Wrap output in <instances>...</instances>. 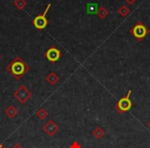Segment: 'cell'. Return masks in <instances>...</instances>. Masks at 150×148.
Returning a JSON list of instances; mask_svg holds the SVG:
<instances>
[{
    "mask_svg": "<svg viewBox=\"0 0 150 148\" xmlns=\"http://www.w3.org/2000/svg\"><path fill=\"white\" fill-rule=\"evenodd\" d=\"M29 70L30 66L21 57H16L6 66V71L17 80H20L24 75H26Z\"/></svg>",
    "mask_w": 150,
    "mask_h": 148,
    "instance_id": "6da1fadb",
    "label": "cell"
},
{
    "mask_svg": "<svg viewBox=\"0 0 150 148\" xmlns=\"http://www.w3.org/2000/svg\"><path fill=\"white\" fill-rule=\"evenodd\" d=\"M131 95H132V91L129 90L127 91V96L120 98L118 101L116 102V104L114 105V109L120 114L123 113H127L133 108V101L131 100Z\"/></svg>",
    "mask_w": 150,
    "mask_h": 148,
    "instance_id": "7a4b0ae2",
    "label": "cell"
},
{
    "mask_svg": "<svg viewBox=\"0 0 150 148\" xmlns=\"http://www.w3.org/2000/svg\"><path fill=\"white\" fill-rule=\"evenodd\" d=\"M13 97L21 104H26L31 99L32 93L26 86H20L13 93Z\"/></svg>",
    "mask_w": 150,
    "mask_h": 148,
    "instance_id": "3957f363",
    "label": "cell"
},
{
    "mask_svg": "<svg viewBox=\"0 0 150 148\" xmlns=\"http://www.w3.org/2000/svg\"><path fill=\"white\" fill-rule=\"evenodd\" d=\"M129 32H131V34L136 39L141 41L149 34V29L143 23H140L139 22V23H137L136 25L133 26V28H132Z\"/></svg>",
    "mask_w": 150,
    "mask_h": 148,
    "instance_id": "277c9868",
    "label": "cell"
},
{
    "mask_svg": "<svg viewBox=\"0 0 150 148\" xmlns=\"http://www.w3.org/2000/svg\"><path fill=\"white\" fill-rule=\"evenodd\" d=\"M50 6H52V4H50V3H48L47 6H46V8H45V11H44V13H41V15H38L37 17H35L33 19L32 24H33V26L36 28V29L43 30L44 28L47 26L48 21H47V19H46V13H47L48 9L50 8Z\"/></svg>",
    "mask_w": 150,
    "mask_h": 148,
    "instance_id": "5b68a950",
    "label": "cell"
},
{
    "mask_svg": "<svg viewBox=\"0 0 150 148\" xmlns=\"http://www.w3.org/2000/svg\"><path fill=\"white\" fill-rule=\"evenodd\" d=\"M42 131L48 136V137H54L59 131H60V127L59 125L52 119H48L42 127Z\"/></svg>",
    "mask_w": 150,
    "mask_h": 148,
    "instance_id": "8992f818",
    "label": "cell"
},
{
    "mask_svg": "<svg viewBox=\"0 0 150 148\" xmlns=\"http://www.w3.org/2000/svg\"><path fill=\"white\" fill-rule=\"evenodd\" d=\"M44 56H45V58L47 59L50 63H56L61 59L62 52H61V50H59L58 47H56V46H50V47L44 52Z\"/></svg>",
    "mask_w": 150,
    "mask_h": 148,
    "instance_id": "52a82bcc",
    "label": "cell"
},
{
    "mask_svg": "<svg viewBox=\"0 0 150 148\" xmlns=\"http://www.w3.org/2000/svg\"><path fill=\"white\" fill-rule=\"evenodd\" d=\"M45 80L50 86H56L59 82V80H60V76L54 71H50L47 75L45 76Z\"/></svg>",
    "mask_w": 150,
    "mask_h": 148,
    "instance_id": "ba28073f",
    "label": "cell"
},
{
    "mask_svg": "<svg viewBox=\"0 0 150 148\" xmlns=\"http://www.w3.org/2000/svg\"><path fill=\"white\" fill-rule=\"evenodd\" d=\"M4 114L8 117L9 119H13L18 114H19V110L17 107H15L13 105H9L4 109Z\"/></svg>",
    "mask_w": 150,
    "mask_h": 148,
    "instance_id": "9c48e42d",
    "label": "cell"
},
{
    "mask_svg": "<svg viewBox=\"0 0 150 148\" xmlns=\"http://www.w3.org/2000/svg\"><path fill=\"white\" fill-rule=\"evenodd\" d=\"M105 135H106V132H105V130L101 127H95L94 131H93V136L98 140L103 139V138L105 137Z\"/></svg>",
    "mask_w": 150,
    "mask_h": 148,
    "instance_id": "30bf717a",
    "label": "cell"
},
{
    "mask_svg": "<svg viewBox=\"0 0 150 148\" xmlns=\"http://www.w3.org/2000/svg\"><path fill=\"white\" fill-rule=\"evenodd\" d=\"M35 115L37 116L38 119H40V120H44V119L48 117V112H47V110H46L45 108H43V107H40V108L36 111Z\"/></svg>",
    "mask_w": 150,
    "mask_h": 148,
    "instance_id": "8fae6325",
    "label": "cell"
},
{
    "mask_svg": "<svg viewBox=\"0 0 150 148\" xmlns=\"http://www.w3.org/2000/svg\"><path fill=\"white\" fill-rule=\"evenodd\" d=\"M108 13H109L108 9H107L105 6H100L98 8V11H97V15H98V17L100 18L101 20L106 19V17L108 16Z\"/></svg>",
    "mask_w": 150,
    "mask_h": 148,
    "instance_id": "7c38bea8",
    "label": "cell"
},
{
    "mask_svg": "<svg viewBox=\"0 0 150 148\" xmlns=\"http://www.w3.org/2000/svg\"><path fill=\"white\" fill-rule=\"evenodd\" d=\"M13 5L18 9H24L26 7V5H27V1L26 0H15L13 1Z\"/></svg>",
    "mask_w": 150,
    "mask_h": 148,
    "instance_id": "4fadbf2b",
    "label": "cell"
},
{
    "mask_svg": "<svg viewBox=\"0 0 150 148\" xmlns=\"http://www.w3.org/2000/svg\"><path fill=\"white\" fill-rule=\"evenodd\" d=\"M129 13H131V11H129V7L125 6V5H121L118 8V13L121 17H127V16L129 15Z\"/></svg>",
    "mask_w": 150,
    "mask_h": 148,
    "instance_id": "5bb4252c",
    "label": "cell"
},
{
    "mask_svg": "<svg viewBox=\"0 0 150 148\" xmlns=\"http://www.w3.org/2000/svg\"><path fill=\"white\" fill-rule=\"evenodd\" d=\"M69 148H81V145H80L77 141H74V142H72V143L70 144Z\"/></svg>",
    "mask_w": 150,
    "mask_h": 148,
    "instance_id": "9a60e30c",
    "label": "cell"
},
{
    "mask_svg": "<svg viewBox=\"0 0 150 148\" xmlns=\"http://www.w3.org/2000/svg\"><path fill=\"white\" fill-rule=\"evenodd\" d=\"M11 148H24V147L20 143H16V144H13V145L11 146Z\"/></svg>",
    "mask_w": 150,
    "mask_h": 148,
    "instance_id": "2e32d148",
    "label": "cell"
},
{
    "mask_svg": "<svg viewBox=\"0 0 150 148\" xmlns=\"http://www.w3.org/2000/svg\"><path fill=\"white\" fill-rule=\"evenodd\" d=\"M0 148H5V147H4V145H3L2 143H0Z\"/></svg>",
    "mask_w": 150,
    "mask_h": 148,
    "instance_id": "e0dca14e",
    "label": "cell"
},
{
    "mask_svg": "<svg viewBox=\"0 0 150 148\" xmlns=\"http://www.w3.org/2000/svg\"><path fill=\"white\" fill-rule=\"evenodd\" d=\"M147 127H149V129H150V120H149V121H148V123H147Z\"/></svg>",
    "mask_w": 150,
    "mask_h": 148,
    "instance_id": "ac0fdd59",
    "label": "cell"
},
{
    "mask_svg": "<svg viewBox=\"0 0 150 148\" xmlns=\"http://www.w3.org/2000/svg\"><path fill=\"white\" fill-rule=\"evenodd\" d=\"M0 59H1V55H0Z\"/></svg>",
    "mask_w": 150,
    "mask_h": 148,
    "instance_id": "d6986e66",
    "label": "cell"
}]
</instances>
